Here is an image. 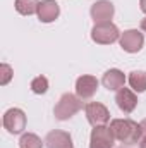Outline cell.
Instances as JSON below:
<instances>
[{"label":"cell","instance_id":"8","mask_svg":"<svg viewBox=\"0 0 146 148\" xmlns=\"http://www.w3.org/2000/svg\"><path fill=\"white\" fill-rule=\"evenodd\" d=\"M113 134L107 126H96L91 131L89 138V148H113Z\"/></svg>","mask_w":146,"mask_h":148},{"label":"cell","instance_id":"9","mask_svg":"<svg viewBox=\"0 0 146 148\" xmlns=\"http://www.w3.org/2000/svg\"><path fill=\"white\" fill-rule=\"evenodd\" d=\"M98 90V79L95 76H89V74H84V76H79L77 81H76V95L83 100H88L91 98Z\"/></svg>","mask_w":146,"mask_h":148},{"label":"cell","instance_id":"2","mask_svg":"<svg viewBox=\"0 0 146 148\" xmlns=\"http://www.w3.org/2000/svg\"><path fill=\"white\" fill-rule=\"evenodd\" d=\"M83 107H86L83 103V98H79L77 95H72V93H64L59 98V102L53 109V114H55L57 121H69Z\"/></svg>","mask_w":146,"mask_h":148},{"label":"cell","instance_id":"18","mask_svg":"<svg viewBox=\"0 0 146 148\" xmlns=\"http://www.w3.org/2000/svg\"><path fill=\"white\" fill-rule=\"evenodd\" d=\"M12 67L9 66V64H2L0 66V84L2 86H5L10 79H12Z\"/></svg>","mask_w":146,"mask_h":148},{"label":"cell","instance_id":"19","mask_svg":"<svg viewBox=\"0 0 146 148\" xmlns=\"http://www.w3.org/2000/svg\"><path fill=\"white\" fill-rule=\"evenodd\" d=\"M139 126H141V134L146 136V119H143V121L139 122ZM143 136H141V138H143Z\"/></svg>","mask_w":146,"mask_h":148},{"label":"cell","instance_id":"6","mask_svg":"<svg viewBox=\"0 0 146 148\" xmlns=\"http://www.w3.org/2000/svg\"><path fill=\"white\" fill-rule=\"evenodd\" d=\"M119 41H120V47H122L124 52H127V53H136V52H139V50L143 48V45H145V36H143V33L138 31V29H127V31H124V33L120 35Z\"/></svg>","mask_w":146,"mask_h":148},{"label":"cell","instance_id":"14","mask_svg":"<svg viewBox=\"0 0 146 148\" xmlns=\"http://www.w3.org/2000/svg\"><path fill=\"white\" fill-rule=\"evenodd\" d=\"M127 81L134 91H138V93L146 91V71H132L129 74Z\"/></svg>","mask_w":146,"mask_h":148},{"label":"cell","instance_id":"15","mask_svg":"<svg viewBox=\"0 0 146 148\" xmlns=\"http://www.w3.org/2000/svg\"><path fill=\"white\" fill-rule=\"evenodd\" d=\"M38 0H16V10L23 16H31L38 12Z\"/></svg>","mask_w":146,"mask_h":148},{"label":"cell","instance_id":"23","mask_svg":"<svg viewBox=\"0 0 146 148\" xmlns=\"http://www.w3.org/2000/svg\"><path fill=\"white\" fill-rule=\"evenodd\" d=\"M122 148H124V147H122Z\"/></svg>","mask_w":146,"mask_h":148},{"label":"cell","instance_id":"17","mask_svg":"<svg viewBox=\"0 0 146 148\" xmlns=\"http://www.w3.org/2000/svg\"><path fill=\"white\" fill-rule=\"evenodd\" d=\"M48 90V79L45 76H36L33 81H31V91L36 93V95H43L46 93Z\"/></svg>","mask_w":146,"mask_h":148},{"label":"cell","instance_id":"1","mask_svg":"<svg viewBox=\"0 0 146 148\" xmlns=\"http://www.w3.org/2000/svg\"><path fill=\"white\" fill-rule=\"evenodd\" d=\"M110 131L113 138L124 145H138L141 140V126L131 119H113L110 122Z\"/></svg>","mask_w":146,"mask_h":148},{"label":"cell","instance_id":"10","mask_svg":"<svg viewBox=\"0 0 146 148\" xmlns=\"http://www.w3.org/2000/svg\"><path fill=\"white\" fill-rule=\"evenodd\" d=\"M45 147L46 148H74L72 138L69 133L53 129L45 136Z\"/></svg>","mask_w":146,"mask_h":148},{"label":"cell","instance_id":"4","mask_svg":"<svg viewBox=\"0 0 146 148\" xmlns=\"http://www.w3.org/2000/svg\"><path fill=\"white\" fill-rule=\"evenodd\" d=\"M84 110H86V119H88V122H89L93 127H96V126H105L110 121L108 109H107L103 103H100V102H89V103H86Z\"/></svg>","mask_w":146,"mask_h":148},{"label":"cell","instance_id":"22","mask_svg":"<svg viewBox=\"0 0 146 148\" xmlns=\"http://www.w3.org/2000/svg\"><path fill=\"white\" fill-rule=\"evenodd\" d=\"M141 29H143V31L146 33V17L143 19V21H141Z\"/></svg>","mask_w":146,"mask_h":148},{"label":"cell","instance_id":"13","mask_svg":"<svg viewBox=\"0 0 146 148\" xmlns=\"http://www.w3.org/2000/svg\"><path fill=\"white\" fill-rule=\"evenodd\" d=\"M102 84L108 91H119L126 84V76H124L122 71H119V69H110V71H107V73L103 74Z\"/></svg>","mask_w":146,"mask_h":148},{"label":"cell","instance_id":"21","mask_svg":"<svg viewBox=\"0 0 146 148\" xmlns=\"http://www.w3.org/2000/svg\"><path fill=\"white\" fill-rule=\"evenodd\" d=\"M139 148H146V136H143L139 140Z\"/></svg>","mask_w":146,"mask_h":148},{"label":"cell","instance_id":"12","mask_svg":"<svg viewBox=\"0 0 146 148\" xmlns=\"http://www.w3.org/2000/svg\"><path fill=\"white\" fill-rule=\"evenodd\" d=\"M36 14L41 23H53L60 14V7L55 0H41Z\"/></svg>","mask_w":146,"mask_h":148},{"label":"cell","instance_id":"20","mask_svg":"<svg viewBox=\"0 0 146 148\" xmlns=\"http://www.w3.org/2000/svg\"><path fill=\"white\" fill-rule=\"evenodd\" d=\"M139 7H141V10L146 14V0H139Z\"/></svg>","mask_w":146,"mask_h":148},{"label":"cell","instance_id":"16","mask_svg":"<svg viewBox=\"0 0 146 148\" xmlns=\"http://www.w3.org/2000/svg\"><path fill=\"white\" fill-rule=\"evenodd\" d=\"M43 143L36 134L33 133H24L19 140V148H43Z\"/></svg>","mask_w":146,"mask_h":148},{"label":"cell","instance_id":"11","mask_svg":"<svg viewBox=\"0 0 146 148\" xmlns=\"http://www.w3.org/2000/svg\"><path fill=\"white\" fill-rule=\"evenodd\" d=\"M115 103L124 114H131L138 105V97L129 88H120L115 95Z\"/></svg>","mask_w":146,"mask_h":148},{"label":"cell","instance_id":"5","mask_svg":"<svg viewBox=\"0 0 146 148\" xmlns=\"http://www.w3.org/2000/svg\"><path fill=\"white\" fill-rule=\"evenodd\" d=\"M3 127L10 134H19L26 129V114L21 109H9L3 114Z\"/></svg>","mask_w":146,"mask_h":148},{"label":"cell","instance_id":"7","mask_svg":"<svg viewBox=\"0 0 146 148\" xmlns=\"http://www.w3.org/2000/svg\"><path fill=\"white\" fill-rule=\"evenodd\" d=\"M91 19L95 21V24H100V23H108L110 19L113 17L115 14V7L110 0H98L91 5Z\"/></svg>","mask_w":146,"mask_h":148},{"label":"cell","instance_id":"3","mask_svg":"<svg viewBox=\"0 0 146 148\" xmlns=\"http://www.w3.org/2000/svg\"><path fill=\"white\" fill-rule=\"evenodd\" d=\"M120 38L119 33V28L108 21V23H100V24H95L93 29H91V40L98 45H110L113 41H117Z\"/></svg>","mask_w":146,"mask_h":148}]
</instances>
